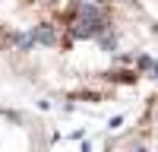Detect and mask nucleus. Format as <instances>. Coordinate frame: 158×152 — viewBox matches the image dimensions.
Here are the masks:
<instances>
[{"instance_id": "1", "label": "nucleus", "mask_w": 158, "mask_h": 152, "mask_svg": "<svg viewBox=\"0 0 158 152\" xmlns=\"http://www.w3.org/2000/svg\"><path fill=\"white\" fill-rule=\"evenodd\" d=\"M0 54L70 98H104L158 76L146 0H0Z\"/></svg>"}, {"instance_id": "2", "label": "nucleus", "mask_w": 158, "mask_h": 152, "mask_svg": "<svg viewBox=\"0 0 158 152\" xmlns=\"http://www.w3.org/2000/svg\"><path fill=\"white\" fill-rule=\"evenodd\" d=\"M104 152H158V92L146 101L130 130L108 139Z\"/></svg>"}]
</instances>
